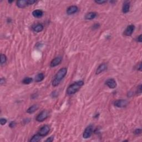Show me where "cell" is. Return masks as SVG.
Instances as JSON below:
<instances>
[{
	"label": "cell",
	"instance_id": "6da1fadb",
	"mask_svg": "<svg viewBox=\"0 0 142 142\" xmlns=\"http://www.w3.org/2000/svg\"><path fill=\"white\" fill-rule=\"evenodd\" d=\"M67 73V69L66 67L60 68L58 71V72L55 75L53 81H52V85L53 87H56L59 84L62 79L65 77Z\"/></svg>",
	"mask_w": 142,
	"mask_h": 142
},
{
	"label": "cell",
	"instance_id": "7a4b0ae2",
	"mask_svg": "<svg viewBox=\"0 0 142 142\" xmlns=\"http://www.w3.org/2000/svg\"><path fill=\"white\" fill-rule=\"evenodd\" d=\"M83 85H84V82L83 81H77L68 87L66 92L69 95H73L77 92Z\"/></svg>",
	"mask_w": 142,
	"mask_h": 142
},
{
	"label": "cell",
	"instance_id": "3957f363",
	"mask_svg": "<svg viewBox=\"0 0 142 142\" xmlns=\"http://www.w3.org/2000/svg\"><path fill=\"white\" fill-rule=\"evenodd\" d=\"M49 117V112L47 110H43L37 116L36 120L37 122H42L47 119Z\"/></svg>",
	"mask_w": 142,
	"mask_h": 142
},
{
	"label": "cell",
	"instance_id": "277c9868",
	"mask_svg": "<svg viewBox=\"0 0 142 142\" xmlns=\"http://www.w3.org/2000/svg\"><path fill=\"white\" fill-rule=\"evenodd\" d=\"M50 131V127L48 125H45L42 127H41V129L38 131V134L41 135L42 137H45L48 134Z\"/></svg>",
	"mask_w": 142,
	"mask_h": 142
},
{
	"label": "cell",
	"instance_id": "5b68a950",
	"mask_svg": "<svg viewBox=\"0 0 142 142\" xmlns=\"http://www.w3.org/2000/svg\"><path fill=\"white\" fill-rule=\"evenodd\" d=\"M93 131V127L92 126H88L85 129L84 132L83 133V138L84 139H88L90 138L92 134Z\"/></svg>",
	"mask_w": 142,
	"mask_h": 142
},
{
	"label": "cell",
	"instance_id": "8992f818",
	"mask_svg": "<svg viewBox=\"0 0 142 142\" xmlns=\"http://www.w3.org/2000/svg\"><path fill=\"white\" fill-rule=\"evenodd\" d=\"M128 102L126 99H118L114 102V106L118 108L126 107Z\"/></svg>",
	"mask_w": 142,
	"mask_h": 142
},
{
	"label": "cell",
	"instance_id": "52a82bcc",
	"mask_svg": "<svg viewBox=\"0 0 142 142\" xmlns=\"http://www.w3.org/2000/svg\"><path fill=\"white\" fill-rule=\"evenodd\" d=\"M135 29V26L133 24L129 25V26H127V27L126 28V30H124V36H130L133 34V32H134Z\"/></svg>",
	"mask_w": 142,
	"mask_h": 142
},
{
	"label": "cell",
	"instance_id": "ba28073f",
	"mask_svg": "<svg viewBox=\"0 0 142 142\" xmlns=\"http://www.w3.org/2000/svg\"><path fill=\"white\" fill-rule=\"evenodd\" d=\"M106 84L110 89H114L117 87V83L116 81L113 78L107 79L106 82Z\"/></svg>",
	"mask_w": 142,
	"mask_h": 142
},
{
	"label": "cell",
	"instance_id": "9c48e42d",
	"mask_svg": "<svg viewBox=\"0 0 142 142\" xmlns=\"http://www.w3.org/2000/svg\"><path fill=\"white\" fill-rule=\"evenodd\" d=\"M78 10V8L77 6L74 5L71 6L67 9V13L68 15H72V14H73L77 13Z\"/></svg>",
	"mask_w": 142,
	"mask_h": 142
},
{
	"label": "cell",
	"instance_id": "30bf717a",
	"mask_svg": "<svg viewBox=\"0 0 142 142\" xmlns=\"http://www.w3.org/2000/svg\"><path fill=\"white\" fill-rule=\"evenodd\" d=\"M62 60V58L60 57V56H58V57H56L51 61V64H50V66H51V67H55L59 65V64L61 63Z\"/></svg>",
	"mask_w": 142,
	"mask_h": 142
},
{
	"label": "cell",
	"instance_id": "8fae6325",
	"mask_svg": "<svg viewBox=\"0 0 142 142\" xmlns=\"http://www.w3.org/2000/svg\"><path fill=\"white\" fill-rule=\"evenodd\" d=\"M106 69H107V65L106 63H102L97 68V70H96L95 74H99L103 72L104 71H106Z\"/></svg>",
	"mask_w": 142,
	"mask_h": 142
},
{
	"label": "cell",
	"instance_id": "7c38bea8",
	"mask_svg": "<svg viewBox=\"0 0 142 142\" xmlns=\"http://www.w3.org/2000/svg\"><path fill=\"white\" fill-rule=\"evenodd\" d=\"M17 6L20 8H24L28 6V0H20L17 2Z\"/></svg>",
	"mask_w": 142,
	"mask_h": 142
},
{
	"label": "cell",
	"instance_id": "4fadbf2b",
	"mask_svg": "<svg viewBox=\"0 0 142 142\" xmlns=\"http://www.w3.org/2000/svg\"><path fill=\"white\" fill-rule=\"evenodd\" d=\"M96 16H97V13L95 12H90L85 14L84 18L87 20H91L95 19Z\"/></svg>",
	"mask_w": 142,
	"mask_h": 142
},
{
	"label": "cell",
	"instance_id": "5bb4252c",
	"mask_svg": "<svg viewBox=\"0 0 142 142\" xmlns=\"http://www.w3.org/2000/svg\"><path fill=\"white\" fill-rule=\"evenodd\" d=\"M130 10V2L128 1H126L124 3L122 7V11L124 13H127Z\"/></svg>",
	"mask_w": 142,
	"mask_h": 142
},
{
	"label": "cell",
	"instance_id": "9a60e30c",
	"mask_svg": "<svg viewBox=\"0 0 142 142\" xmlns=\"http://www.w3.org/2000/svg\"><path fill=\"white\" fill-rule=\"evenodd\" d=\"M39 106L37 104H33V105L31 106L27 110V113L28 114H32L35 113L36 111H37L38 109Z\"/></svg>",
	"mask_w": 142,
	"mask_h": 142
},
{
	"label": "cell",
	"instance_id": "2e32d148",
	"mask_svg": "<svg viewBox=\"0 0 142 142\" xmlns=\"http://www.w3.org/2000/svg\"><path fill=\"white\" fill-rule=\"evenodd\" d=\"M43 14V12L41 10H36L32 12V15L33 16V17H35V18H41L42 17Z\"/></svg>",
	"mask_w": 142,
	"mask_h": 142
},
{
	"label": "cell",
	"instance_id": "e0dca14e",
	"mask_svg": "<svg viewBox=\"0 0 142 142\" xmlns=\"http://www.w3.org/2000/svg\"><path fill=\"white\" fill-rule=\"evenodd\" d=\"M43 26L41 24H36L34 27H33V30L36 32H42L43 30Z\"/></svg>",
	"mask_w": 142,
	"mask_h": 142
},
{
	"label": "cell",
	"instance_id": "ac0fdd59",
	"mask_svg": "<svg viewBox=\"0 0 142 142\" xmlns=\"http://www.w3.org/2000/svg\"><path fill=\"white\" fill-rule=\"evenodd\" d=\"M45 78V75L42 73H39L35 77V81L36 82H39L42 81Z\"/></svg>",
	"mask_w": 142,
	"mask_h": 142
},
{
	"label": "cell",
	"instance_id": "d6986e66",
	"mask_svg": "<svg viewBox=\"0 0 142 142\" xmlns=\"http://www.w3.org/2000/svg\"><path fill=\"white\" fill-rule=\"evenodd\" d=\"M41 135H39L38 134H35L33 135V136L31 138V139H30V142H38L39 141H40L41 139Z\"/></svg>",
	"mask_w": 142,
	"mask_h": 142
},
{
	"label": "cell",
	"instance_id": "ffe728a7",
	"mask_svg": "<svg viewBox=\"0 0 142 142\" xmlns=\"http://www.w3.org/2000/svg\"><path fill=\"white\" fill-rule=\"evenodd\" d=\"M0 59H1V65L2 66L3 64H5L6 62H7V57H6V55H4V54H1V56H0Z\"/></svg>",
	"mask_w": 142,
	"mask_h": 142
},
{
	"label": "cell",
	"instance_id": "44dd1931",
	"mask_svg": "<svg viewBox=\"0 0 142 142\" xmlns=\"http://www.w3.org/2000/svg\"><path fill=\"white\" fill-rule=\"evenodd\" d=\"M32 81H33V79L32 78L27 77V78H25L24 79L22 82H23V83H24V84H29L32 82Z\"/></svg>",
	"mask_w": 142,
	"mask_h": 142
},
{
	"label": "cell",
	"instance_id": "7402d4cb",
	"mask_svg": "<svg viewBox=\"0 0 142 142\" xmlns=\"http://www.w3.org/2000/svg\"><path fill=\"white\" fill-rule=\"evenodd\" d=\"M7 120L6 118H1V119H0V123H1V126H4V125H5L6 124V123H7Z\"/></svg>",
	"mask_w": 142,
	"mask_h": 142
},
{
	"label": "cell",
	"instance_id": "603a6c76",
	"mask_svg": "<svg viewBox=\"0 0 142 142\" xmlns=\"http://www.w3.org/2000/svg\"><path fill=\"white\" fill-rule=\"evenodd\" d=\"M95 2L97 4H100V5H102V4H103V3H106V1H105V0H98V1H97V0H95Z\"/></svg>",
	"mask_w": 142,
	"mask_h": 142
},
{
	"label": "cell",
	"instance_id": "cb8c5ba5",
	"mask_svg": "<svg viewBox=\"0 0 142 142\" xmlns=\"http://www.w3.org/2000/svg\"><path fill=\"white\" fill-rule=\"evenodd\" d=\"M142 85L140 84L138 87L137 88V93L138 94V95H140V94L142 93Z\"/></svg>",
	"mask_w": 142,
	"mask_h": 142
},
{
	"label": "cell",
	"instance_id": "d4e9b609",
	"mask_svg": "<svg viewBox=\"0 0 142 142\" xmlns=\"http://www.w3.org/2000/svg\"><path fill=\"white\" fill-rule=\"evenodd\" d=\"M134 134H141V133H142V129L141 128L136 129L134 130Z\"/></svg>",
	"mask_w": 142,
	"mask_h": 142
},
{
	"label": "cell",
	"instance_id": "484cf974",
	"mask_svg": "<svg viewBox=\"0 0 142 142\" xmlns=\"http://www.w3.org/2000/svg\"><path fill=\"white\" fill-rule=\"evenodd\" d=\"M36 0H28V6L30 5H32L33 4H34L36 2Z\"/></svg>",
	"mask_w": 142,
	"mask_h": 142
},
{
	"label": "cell",
	"instance_id": "4316f807",
	"mask_svg": "<svg viewBox=\"0 0 142 142\" xmlns=\"http://www.w3.org/2000/svg\"><path fill=\"white\" fill-rule=\"evenodd\" d=\"M6 83V79L5 78H1L0 79V84L1 85L5 84Z\"/></svg>",
	"mask_w": 142,
	"mask_h": 142
},
{
	"label": "cell",
	"instance_id": "83f0119b",
	"mask_svg": "<svg viewBox=\"0 0 142 142\" xmlns=\"http://www.w3.org/2000/svg\"><path fill=\"white\" fill-rule=\"evenodd\" d=\"M100 27V24H95L93 26V30H96V29H98Z\"/></svg>",
	"mask_w": 142,
	"mask_h": 142
},
{
	"label": "cell",
	"instance_id": "f1b7e54d",
	"mask_svg": "<svg viewBox=\"0 0 142 142\" xmlns=\"http://www.w3.org/2000/svg\"><path fill=\"white\" fill-rule=\"evenodd\" d=\"M54 140V137H50L48 138H47L46 140V142H51L52 141H53Z\"/></svg>",
	"mask_w": 142,
	"mask_h": 142
},
{
	"label": "cell",
	"instance_id": "f546056e",
	"mask_svg": "<svg viewBox=\"0 0 142 142\" xmlns=\"http://www.w3.org/2000/svg\"><path fill=\"white\" fill-rule=\"evenodd\" d=\"M15 125H16V123L14 122H12L10 123V124L9 125V126L10 128H14V126H15Z\"/></svg>",
	"mask_w": 142,
	"mask_h": 142
},
{
	"label": "cell",
	"instance_id": "4dcf8cb0",
	"mask_svg": "<svg viewBox=\"0 0 142 142\" xmlns=\"http://www.w3.org/2000/svg\"><path fill=\"white\" fill-rule=\"evenodd\" d=\"M137 70L139 71H142V63L141 62H140V63L138 64Z\"/></svg>",
	"mask_w": 142,
	"mask_h": 142
},
{
	"label": "cell",
	"instance_id": "1f68e13d",
	"mask_svg": "<svg viewBox=\"0 0 142 142\" xmlns=\"http://www.w3.org/2000/svg\"><path fill=\"white\" fill-rule=\"evenodd\" d=\"M137 40H138V41L139 42H142V35H139V37H138V38H137Z\"/></svg>",
	"mask_w": 142,
	"mask_h": 142
}]
</instances>
